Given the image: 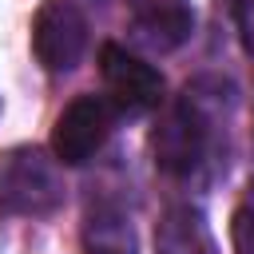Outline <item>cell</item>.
I'll return each mask as SVG.
<instances>
[{"mask_svg": "<svg viewBox=\"0 0 254 254\" xmlns=\"http://www.w3.org/2000/svg\"><path fill=\"white\" fill-rule=\"evenodd\" d=\"M87 48V20L67 0H44L32 16V52L44 71L64 75L83 60Z\"/></svg>", "mask_w": 254, "mask_h": 254, "instance_id": "obj_3", "label": "cell"}, {"mask_svg": "<svg viewBox=\"0 0 254 254\" xmlns=\"http://www.w3.org/2000/svg\"><path fill=\"white\" fill-rule=\"evenodd\" d=\"M99 71L107 83V95L123 107V111H151L163 99V71L147 60H139L135 52L119 48V44H103L99 48Z\"/></svg>", "mask_w": 254, "mask_h": 254, "instance_id": "obj_5", "label": "cell"}, {"mask_svg": "<svg viewBox=\"0 0 254 254\" xmlns=\"http://www.w3.org/2000/svg\"><path fill=\"white\" fill-rule=\"evenodd\" d=\"M155 254H218V242L194 206H171L155 226Z\"/></svg>", "mask_w": 254, "mask_h": 254, "instance_id": "obj_7", "label": "cell"}, {"mask_svg": "<svg viewBox=\"0 0 254 254\" xmlns=\"http://www.w3.org/2000/svg\"><path fill=\"white\" fill-rule=\"evenodd\" d=\"M214 4H218V8H222V4H226V8H230V12H238V8H242V4H246V0H214Z\"/></svg>", "mask_w": 254, "mask_h": 254, "instance_id": "obj_11", "label": "cell"}, {"mask_svg": "<svg viewBox=\"0 0 254 254\" xmlns=\"http://www.w3.org/2000/svg\"><path fill=\"white\" fill-rule=\"evenodd\" d=\"M194 12L187 0H135L131 8V28L147 48L171 52L190 36Z\"/></svg>", "mask_w": 254, "mask_h": 254, "instance_id": "obj_6", "label": "cell"}, {"mask_svg": "<svg viewBox=\"0 0 254 254\" xmlns=\"http://www.w3.org/2000/svg\"><path fill=\"white\" fill-rule=\"evenodd\" d=\"M64 202L60 159L40 147H8L0 155V210L4 214H52Z\"/></svg>", "mask_w": 254, "mask_h": 254, "instance_id": "obj_1", "label": "cell"}, {"mask_svg": "<svg viewBox=\"0 0 254 254\" xmlns=\"http://www.w3.org/2000/svg\"><path fill=\"white\" fill-rule=\"evenodd\" d=\"M107 135H111V107H107V99H99V95H75L56 115L52 155L64 167H79V163H87L103 147Z\"/></svg>", "mask_w": 254, "mask_h": 254, "instance_id": "obj_4", "label": "cell"}, {"mask_svg": "<svg viewBox=\"0 0 254 254\" xmlns=\"http://www.w3.org/2000/svg\"><path fill=\"white\" fill-rule=\"evenodd\" d=\"M206 139H210V119L206 111L198 107V99L187 95L167 107V115L159 119V127L151 131V151H155V167L163 175H175V179H187L202 155H206Z\"/></svg>", "mask_w": 254, "mask_h": 254, "instance_id": "obj_2", "label": "cell"}, {"mask_svg": "<svg viewBox=\"0 0 254 254\" xmlns=\"http://www.w3.org/2000/svg\"><path fill=\"white\" fill-rule=\"evenodd\" d=\"M234 16H238V24H242V40H246V48L254 52V0H246Z\"/></svg>", "mask_w": 254, "mask_h": 254, "instance_id": "obj_10", "label": "cell"}, {"mask_svg": "<svg viewBox=\"0 0 254 254\" xmlns=\"http://www.w3.org/2000/svg\"><path fill=\"white\" fill-rule=\"evenodd\" d=\"M83 254H139L135 226L119 206H91L83 222Z\"/></svg>", "mask_w": 254, "mask_h": 254, "instance_id": "obj_8", "label": "cell"}, {"mask_svg": "<svg viewBox=\"0 0 254 254\" xmlns=\"http://www.w3.org/2000/svg\"><path fill=\"white\" fill-rule=\"evenodd\" d=\"M230 238H234V254H254V187H250V194L242 198V206L234 210Z\"/></svg>", "mask_w": 254, "mask_h": 254, "instance_id": "obj_9", "label": "cell"}]
</instances>
